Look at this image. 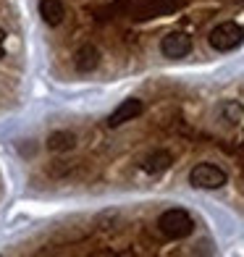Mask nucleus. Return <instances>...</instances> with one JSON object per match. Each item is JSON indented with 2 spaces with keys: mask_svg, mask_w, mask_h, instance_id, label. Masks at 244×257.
<instances>
[{
  "mask_svg": "<svg viewBox=\"0 0 244 257\" xmlns=\"http://www.w3.org/2000/svg\"><path fill=\"white\" fill-rule=\"evenodd\" d=\"M226 171L213 166V163H197L189 171V184L194 189H220V186H226Z\"/></svg>",
  "mask_w": 244,
  "mask_h": 257,
  "instance_id": "3",
  "label": "nucleus"
},
{
  "mask_svg": "<svg viewBox=\"0 0 244 257\" xmlns=\"http://www.w3.org/2000/svg\"><path fill=\"white\" fill-rule=\"evenodd\" d=\"M40 16L48 27H61L66 19V6L61 0H40Z\"/></svg>",
  "mask_w": 244,
  "mask_h": 257,
  "instance_id": "8",
  "label": "nucleus"
},
{
  "mask_svg": "<svg viewBox=\"0 0 244 257\" xmlns=\"http://www.w3.org/2000/svg\"><path fill=\"white\" fill-rule=\"evenodd\" d=\"M158 228L166 239L171 241H179V239H187L189 233L194 231V218L181 207H171L166 210L160 218H158Z\"/></svg>",
  "mask_w": 244,
  "mask_h": 257,
  "instance_id": "1",
  "label": "nucleus"
},
{
  "mask_svg": "<svg viewBox=\"0 0 244 257\" xmlns=\"http://www.w3.org/2000/svg\"><path fill=\"white\" fill-rule=\"evenodd\" d=\"M192 50V37L187 32H168L166 37L160 40V53L171 58V61H179V58H187Z\"/></svg>",
  "mask_w": 244,
  "mask_h": 257,
  "instance_id": "4",
  "label": "nucleus"
},
{
  "mask_svg": "<svg viewBox=\"0 0 244 257\" xmlns=\"http://www.w3.org/2000/svg\"><path fill=\"white\" fill-rule=\"evenodd\" d=\"M171 163H173V155L168 153V150H155V153H150L142 160V171L150 173V176H158V173L171 168Z\"/></svg>",
  "mask_w": 244,
  "mask_h": 257,
  "instance_id": "7",
  "label": "nucleus"
},
{
  "mask_svg": "<svg viewBox=\"0 0 244 257\" xmlns=\"http://www.w3.org/2000/svg\"><path fill=\"white\" fill-rule=\"evenodd\" d=\"M74 66L81 74L95 71V68L100 66V50L95 48V45H81V48L74 53Z\"/></svg>",
  "mask_w": 244,
  "mask_h": 257,
  "instance_id": "6",
  "label": "nucleus"
},
{
  "mask_svg": "<svg viewBox=\"0 0 244 257\" xmlns=\"http://www.w3.org/2000/svg\"><path fill=\"white\" fill-rule=\"evenodd\" d=\"M3 55H6V32L0 29V58H3Z\"/></svg>",
  "mask_w": 244,
  "mask_h": 257,
  "instance_id": "10",
  "label": "nucleus"
},
{
  "mask_svg": "<svg viewBox=\"0 0 244 257\" xmlns=\"http://www.w3.org/2000/svg\"><path fill=\"white\" fill-rule=\"evenodd\" d=\"M76 147V134L74 132H55L48 137V150L53 153H68Z\"/></svg>",
  "mask_w": 244,
  "mask_h": 257,
  "instance_id": "9",
  "label": "nucleus"
},
{
  "mask_svg": "<svg viewBox=\"0 0 244 257\" xmlns=\"http://www.w3.org/2000/svg\"><path fill=\"white\" fill-rule=\"evenodd\" d=\"M142 110H145V102H142V100H137V97L124 100L118 108L108 115V126H110V128H118V126H124L126 121H134L137 115H142Z\"/></svg>",
  "mask_w": 244,
  "mask_h": 257,
  "instance_id": "5",
  "label": "nucleus"
},
{
  "mask_svg": "<svg viewBox=\"0 0 244 257\" xmlns=\"http://www.w3.org/2000/svg\"><path fill=\"white\" fill-rule=\"evenodd\" d=\"M207 42H210V48L218 50V53H231L244 42V29L236 24V21H223V24L210 29Z\"/></svg>",
  "mask_w": 244,
  "mask_h": 257,
  "instance_id": "2",
  "label": "nucleus"
},
{
  "mask_svg": "<svg viewBox=\"0 0 244 257\" xmlns=\"http://www.w3.org/2000/svg\"><path fill=\"white\" fill-rule=\"evenodd\" d=\"M231 3H236V6H241V3H244V0H231Z\"/></svg>",
  "mask_w": 244,
  "mask_h": 257,
  "instance_id": "11",
  "label": "nucleus"
}]
</instances>
